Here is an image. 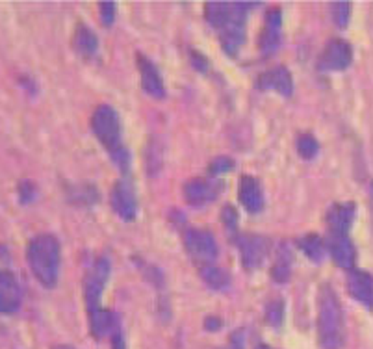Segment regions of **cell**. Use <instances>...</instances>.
I'll use <instances>...</instances> for the list:
<instances>
[{
	"label": "cell",
	"mask_w": 373,
	"mask_h": 349,
	"mask_svg": "<svg viewBox=\"0 0 373 349\" xmlns=\"http://www.w3.org/2000/svg\"><path fill=\"white\" fill-rule=\"evenodd\" d=\"M23 293L17 278L0 269V314H15L21 308Z\"/></svg>",
	"instance_id": "cell-12"
},
{
	"label": "cell",
	"mask_w": 373,
	"mask_h": 349,
	"mask_svg": "<svg viewBox=\"0 0 373 349\" xmlns=\"http://www.w3.org/2000/svg\"><path fill=\"white\" fill-rule=\"evenodd\" d=\"M184 246L189 256L195 262H201L203 266H208L218 256V244L212 232L201 231V229H188L184 232Z\"/></svg>",
	"instance_id": "cell-6"
},
{
	"label": "cell",
	"mask_w": 373,
	"mask_h": 349,
	"mask_svg": "<svg viewBox=\"0 0 373 349\" xmlns=\"http://www.w3.org/2000/svg\"><path fill=\"white\" fill-rule=\"evenodd\" d=\"M241 264L246 269H256L270 255V240L260 234H246L238 238Z\"/></svg>",
	"instance_id": "cell-8"
},
{
	"label": "cell",
	"mask_w": 373,
	"mask_h": 349,
	"mask_svg": "<svg viewBox=\"0 0 373 349\" xmlns=\"http://www.w3.org/2000/svg\"><path fill=\"white\" fill-rule=\"evenodd\" d=\"M295 145H298V152L305 160H314L317 152H320V143H317V140L312 134H301L298 137Z\"/></svg>",
	"instance_id": "cell-24"
},
{
	"label": "cell",
	"mask_w": 373,
	"mask_h": 349,
	"mask_svg": "<svg viewBox=\"0 0 373 349\" xmlns=\"http://www.w3.org/2000/svg\"><path fill=\"white\" fill-rule=\"evenodd\" d=\"M110 266L108 259H97L91 264V268L85 271L84 275V301L88 314L100 311V296L104 292V286L108 283L110 277Z\"/></svg>",
	"instance_id": "cell-5"
},
{
	"label": "cell",
	"mask_w": 373,
	"mask_h": 349,
	"mask_svg": "<svg viewBox=\"0 0 373 349\" xmlns=\"http://www.w3.org/2000/svg\"><path fill=\"white\" fill-rule=\"evenodd\" d=\"M91 128L95 136L106 147L110 158L121 171H128L130 167V152L123 145L121 140V121L119 113L110 104H100L91 115Z\"/></svg>",
	"instance_id": "cell-4"
},
{
	"label": "cell",
	"mask_w": 373,
	"mask_h": 349,
	"mask_svg": "<svg viewBox=\"0 0 373 349\" xmlns=\"http://www.w3.org/2000/svg\"><path fill=\"white\" fill-rule=\"evenodd\" d=\"M331 253L332 260L344 269H353L354 260H357V249H354L353 241L347 236H331V241L327 246Z\"/></svg>",
	"instance_id": "cell-18"
},
{
	"label": "cell",
	"mask_w": 373,
	"mask_h": 349,
	"mask_svg": "<svg viewBox=\"0 0 373 349\" xmlns=\"http://www.w3.org/2000/svg\"><path fill=\"white\" fill-rule=\"evenodd\" d=\"M232 167H234V162H232L228 156H219V158H216V160L210 164V174L219 177V174L231 171Z\"/></svg>",
	"instance_id": "cell-29"
},
{
	"label": "cell",
	"mask_w": 373,
	"mask_h": 349,
	"mask_svg": "<svg viewBox=\"0 0 373 349\" xmlns=\"http://www.w3.org/2000/svg\"><path fill=\"white\" fill-rule=\"evenodd\" d=\"M137 67H140V75H142L143 91L156 97V99L166 97V88H164V80H162L158 67L143 54H137Z\"/></svg>",
	"instance_id": "cell-15"
},
{
	"label": "cell",
	"mask_w": 373,
	"mask_h": 349,
	"mask_svg": "<svg viewBox=\"0 0 373 349\" xmlns=\"http://www.w3.org/2000/svg\"><path fill=\"white\" fill-rule=\"evenodd\" d=\"M221 219H223V225L227 226V231H236V225H238V214L236 210L232 207H225L223 208L221 212Z\"/></svg>",
	"instance_id": "cell-31"
},
{
	"label": "cell",
	"mask_w": 373,
	"mask_h": 349,
	"mask_svg": "<svg viewBox=\"0 0 373 349\" xmlns=\"http://www.w3.org/2000/svg\"><path fill=\"white\" fill-rule=\"evenodd\" d=\"M73 45H75L76 52H80L84 58L93 56L97 48H99V39L95 36L93 30L85 24H78V28L75 32V38H73Z\"/></svg>",
	"instance_id": "cell-20"
},
{
	"label": "cell",
	"mask_w": 373,
	"mask_h": 349,
	"mask_svg": "<svg viewBox=\"0 0 373 349\" xmlns=\"http://www.w3.org/2000/svg\"><path fill=\"white\" fill-rule=\"evenodd\" d=\"M194 66L197 67V69H201V71H204V69H206V58H203V56H199V54H195L194 52Z\"/></svg>",
	"instance_id": "cell-35"
},
{
	"label": "cell",
	"mask_w": 373,
	"mask_h": 349,
	"mask_svg": "<svg viewBox=\"0 0 373 349\" xmlns=\"http://www.w3.org/2000/svg\"><path fill=\"white\" fill-rule=\"evenodd\" d=\"M52 349H75V348H71V345H56V348Z\"/></svg>",
	"instance_id": "cell-36"
},
{
	"label": "cell",
	"mask_w": 373,
	"mask_h": 349,
	"mask_svg": "<svg viewBox=\"0 0 373 349\" xmlns=\"http://www.w3.org/2000/svg\"><path fill=\"white\" fill-rule=\"evenodd\" d=\"M99 11L103 23L106 24V26H110V24L115 21V11H117V8H115L114 2H100Z\"/></svg>",
	"instance_id": "cell-30"
},
{
	"label": "cell",
	"mask_w": 373,
	"mask_h": 349,
	"mask_svg": "<svg viewBox=\"0 0 373 349\" xmlns=\"http://www.w3.org/2000/svg\"><path fill=\"white\" fill-rule=\"evenodd\" d=\"M17 195H19L21 203L28 204L38 197V188H36L32 180H21L19 186H17Z\"/></svg>",
	"instance_id": "cell-27"
},
{
	"label": "cell",
	"mask_w": 373,
	"mask_h": 349,
	"mask_svg": "<svg viewBox=\"0 0 373 349\" xmlns=\"http://www.w3.org/2000/svg\"><path fill=\"white\" fill-rule=\"evenodd\" d=\"M292 251L286 244L279 247L277 251V260H275L273 269H271V277L277 281V283H286L290 278V274H292Z\"/></svg>",
	"instance_id": "cell-22"
},
{
	"label": "cell",
	"mask_w": 373,
	"mask_h": 349,
	"mask_svg": "<svg viewBox=\"0 0 373 349\" xmlns=\"http://www.w3.org/2000/svg\"><path fill=\"white\" fill-rule=\"evenodd\" d=\"M219 184L214 180L191 179L184 184V199L191 207H204L218 197Z\"/></svg>",
	"instance_id": "cell-13"
},
{
	"label": "cell",
	"mask_w": 373,
	"mask_h": 349,
	"mask_svg": "<svg viewBox=\"0 0 373 349\" xmlns=\"http://www.w3.org/2000/svg\"><path fill=\"white\" fill-rule=\"evenodd\" d=\"M353 62V48L340 38L329 39L320 56V71H344Z\"/></svg>",
	"instance_id": "cell-7"
},
{
	"label": "cell",
	"mask_w": 373,
	"mask_h": 349,
	"mask_svg": "<svg viewBox=\"0 0 373 349\" xmlns=\"http://www.w3.org/2000/svg\"><path fill=\"white\" fill-rule=\"evenodd\" d=\"M283 14H280L279 8H271L268 14H266V24L260 33V52L264 56H270L273 54L277 48L280 47V41H283Z\"/></svg>",
	"instance_id": "cell-10"
},
{
	"label": "cell",
	"mask_w": 373,
	"mask_h": 349,
	"mask_svg": "<svg viewBox=\"0 0 373 349\" xmlns=\"http://www.w3.org/2000/svg\"><path fill=\"white\" fill-rule=\"evenodd\" d=\"M317 336L323 349H340L345 340L342 305L332 286L323 284L317 298Z\"/></svg>",
	"instance_id": "cell-3"
},
{
	"label": "cell",
	"mask_w": 373,
	"mask_h": 349,
	"mask_svg": "<svg viewBox=\"0 0 373 349\" xmlns=\"http://www.w3.org/2000/svg\"><path fill=\"white\" fill-rule=\"evenodd\" d=\"M347 288L357 301L362 303L364 307L373 308V275L353 268L347 275Z\"/></svg>",
	"instance_id": "cell-16"
},
{
	"label": "cell",
	"mask_w": 373,
	"mask_h": 349,
	"mask_svg": "<svg viewBox=\"0 0 373 349\" xmlns=\"http://www.w3.org/2000/svg\"><path fill=\"white\" fill-rule=\"evenodd\" d=\"M90 327H91V335L97 340L104 338V336L114 335L115 330L119 329V320L114 312L110 311H100L90 314Z\"/></svg>",
	"instance_id": "cell-19"
},
{
	"label": "cell",
	"mask_w": 373,
	"mask_h": 349,
	"mask_svg": "<svg viewBox=\"0 0 373 349\" xmlns=\"http://www.w3.org/2000/svg\"><path fill=\"white\" fill-rule=\"evenodd\" d=\"M112 349H127V345H125V338H123V333H121V329H117L112 335Z\"/></svg>",
	"instance_id": "cell-33"
},
{
	"label": "cell",
	"mask_w": 373,
	"mask_h": 349,
	"mask_svg": "<svg viewBox=\"0 0 373 349\" xmlns=\"http://www.w3.org/2000/svg\"><path fill=\"white\" fill-rule=\"evenodd\" d=\"M251 4L247 2H208L204 17L210 26L218 30L219 41L227 54L234 56L246 39V15Z\"/></svg>",
	"instance_id": "cell-1"
},
{
	"label": "cell",
	"mask_w": 373,
	"mask_h": 349,
	"mask_svg": "<svg viewBox=\"0 0 373 349\" xmlns=\"http://www.w3.org/2000/svg\"><path fill=\"white\" fill-rule=\"evenodd\" d=\"M266 320L270 321V323L273 327L283 325V320H284V305H283V301H279V299H275V301H271L270 305H268V308H266Z\"/></svg>",
	"instance_id": "cell-26"
},
{
	"label": "cell",
	"mask_w": 373,
	"mask_h": 349,
	"mask_svg": "<svg viewBox=\"0 0 373 349\" xmlns=\"http://www.w3.org/2000/svg\"><path fill=\"white\" fill-rule=\"evenodd\" d=\"M26 260L32 275L43 288H54L60 277L62 247L54 234H38L26 247Z\"/></svg>",
	"instance_id": "cell-2"
},
{
	"label": "cell",
	"mask_w": 373,
	"mask_h": 349,
	"mask_svg": "<svg viewBox=\"0 0 373 349\" xmlns=\"http://www.w3.org/2000/svg\"><path fill=\"white\" fill-rule=\"evenodd\" d=\"M112 208L121 219L132 222L137 214V197L136 189L130 180H119L117 184L112 188Z\"/></svg>",
	"instance_id": "cell-9"
},
{
	"label": "cell",
	"mask_w": 373,
	"mask_h": 349,
	"mask_svg": "<svg viewBox=\"0 0 373 349\" xmlns=\"http://www.w3.org/2000/svg\"><path fill=\"white\" fill-rule=\"evenodd\" d=\"M256 349H273V348H270V345L262 344V345H258V348H256Z\"/></svg>",
	"instance_id": "cell-37"
},
{
	"label": "cell",
	"mask_w": 373,
	"mask_h": 349,
	"mask_svg": "<svg viewBox=\"0 0 373 349\" xmlns=\"http://www.w3.org/2000/svg\"><path fill=\"white\" fill-rule=\"evenodd\" d=\"M228 349H246V333L243 330H238V333L231 336Z\"/></svg>",
	"instance_id": "cell-32"
},
{
	"label": "cell",
	"mask_w": 373,
	"mask_h": 349,
	"mask_svg": "<svg viewBox=\"0 0 373 349\" xmlns=\"http://www.w3.org/2000/svg\"><path fill=\"white\" fill-rule=\"evenodd\" d=\"M299 249L305 253L307 259H310L312 262H322L325 259V241L317 234H308V236H303L301 240L298 241Z\"/></svg>",
	"instance_id": "cell-23"
},
{
	"label": "cell",
	"mask_w": 373,
	"mask_h": 349,
	"mask_svg": "<svg viewBox=\"0 0 373 349\" xmlns=\"http://www.w3.org/2000/svg\"><path fill=\"white\" fill-rule=\"evenodd\" d=\"M238 195H240V203L246 207L247 212L258 214L264 207V192H262L255 177H247V174L241 177Z\"/></svg>",
	"instance_id": "cell-17"
},
{
	"label": "cell",
	"mask_w": 373,
	"mask_h": 349,
	"mask_svg": "<svg viewBox=\"0 0 373 349\" xmlns=\"http://www.w3.org/2000/svg\"><path fill=\"white\" fill-rule=\"evenodd\" d=\"M256 88L264 91L273 90L277 93L284 95V97H290L293 91L292 75H290V71L284 66H275L258 76Z\"/></svg>",
	"instance_id": "cell-14"
},
{
	"label": "cell",
	"mask_w": 373,
	"mask_h": 349,
	"mask_svg": "<svg viewBox=\"0 0 373 349\" xmlns=\"http://www.w3.org/2000/svg\"><path fill=\"white\" fill-rule=\"evenodd\" d=\"M357 207L354 203H336L327 212V226L331 236H347L351 225H353Z\"/></svg>",
	"instance_id": "cell-11"
},
{
	"label": "cell",
	"mask_w": 373,
	"mask_h": 349,
	"mask_svg": "<svg viewBox=\"0 0 373 349\" xmlns=\"http://www.w3.org/2000/svg\"><path fill=\"white\" fill-rule=\"evenodd\" d=\"M201 278H203L208 288L218 290V292H223V290H227L231 286V275H228V271L227 269L218 268V266H203L201 268Z\"/></svg>",
	"instance_id": "cell-21"
},
{
	"label": "cell",
	"mask_w": 373,
	"mask_h": 349,
	"mask_svg": "<svg viewBox=\"0 0 373 349\" xmlns=\"http://www.w3.org/2000/svg\"><path fill=\"white\" fill-rule=\"evenodd\" d=\"M204 325H206L208 330H216L221 325V320H219V318H208V320L204 321Z\"/></svg>",
	"instance_id": "cell-34"
},
{
	"label": "cell",
	"mask_w": 373,
	"mask_h": 349,
	"mask_svg": "<svg viewBox=\"0 0 373 349\" xmlns=\"http://www.w3.org/2000/svg\"><path fill=\"white\" fill-rule=\"evenodd\" d=\"M73 201H78L80 199L82 204H93L97 201V192H95L91 186H78V188L73 189L71 195Z\"/></svg>",
	"instance_id": "cell-28"
},
{
	"label": "cell",
	"mask_w": 373,
	"mask_h": 349,
	"mask_svg": "<svg viewBox=\"0 0 373 349\" xmlns=\"http://www.w3.org/2000/svg\"><path fill=\"white\" fill-rule=\"evenodd\" d=\"M350 2H332L331 4V17L332 21H335V24H338V26H345V24L350 23Z\"/></svg>",
	"instance_id": "cell-25"
}]
</instances>
